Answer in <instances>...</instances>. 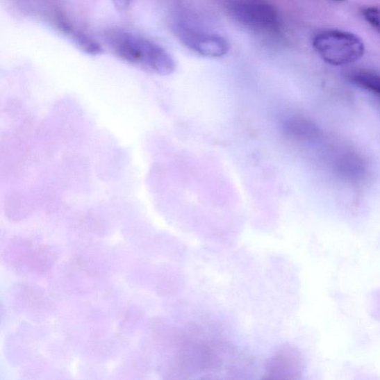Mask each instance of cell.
Returning a JSON list of instances; mask_svg holds the SVG:
<instances>
[{
	"mask_svg": "<svg viewBox=\"0 0 380 380\" xmlns=\"http://www.w3.org/2000/svg\"><path fill=\"white\" fill-rule=\"evenodd\" d=\"M336 1H342V0H336Z\"/></svg>",
	"mask_w": 380,
	"mask_h": 380,
	"instance_id": "9c48e42d",
	"label": "cell"
},
{
	"mask_svg": "<svg viewBox=\"0 0 380 380\" xmlns=\"http://www.w3.org/2000/svg\"><path fill=\"white\" fill-rule=\"evenodd\" d=\"M313 46L321 58L333 65L344 66L359 60L365 46L360 38L340 30H327L314 37Z\"/></svg>",
	"mask_w": 380,
	"mask_h": 380,
	"instance_id": "6da1fadb",
	"label": "cell"
},
{
	"mask_svg": "<svg viewBox=\"0 0 380 380\" xmlns=\"http://www.w3.org/2000/svg\"><path fill=\"white\" fill-rule=\"evenodd\" d=\"M176 31L184 45L203 56L222 58L230 50L229 42L223 37L184 26H179Z\"/></svg>",
	"mask_w": 380,
	"mask_h": 380,
	"instance_id": "3957f363",
	"label": "cell"
},
{
	"mask_svg": "<svg viewBox=\"0 0 380 380\" xmlns=\"http://www.w3.org/2000/svg\"><path fill=\"white\" fill-rule=\"evenodd\" d=\"M105 40L119 58L147 70L156 42L121 29L106 31Z\"/></svg>",
	"mask_w": 380,
	"mask_h": 380,
	"instance_id": "7a4b0ae2",
	"label": "cell"
},
{
	"mask_svg": "<svg viewBox=\"0 0 380 380\" xmlns=\"http://www.w3.org/2000/svg\"><path fill=\"white\" fill-rule=\"evenodd\" d=\"M233 14L243 24L259 30L278 29L279 20L275 9L258 1H247L236 5Z\"/></svg>",
	"mask_w": 380,
	"mask_h": 380,
	"instance_id": "277c9868",
	"label": "cell"
},
{
	"mask_svg": "<svg viewBox=\"0 0 380 380\" xmlns=\"http://www.w3.org/2000/svg\"><path fill=\"white\" fill-rule=\"evenodd\" d=\"M63 29L74 41L76 46L86 53L91 54V56H97V54H101L104 51L99 43L85 35L83 32L65 25Z\"/></svg>",
	"mask_w": 380,
	"mask_h": 380,
	"instance_id": "8992f818",
	"label": "cell"
},
{
	"mask_svg": "<svg viewBox=\"0 0 380 380\" xmlns=\"http://www.w3.org/2000/svg\"><path fill=\"white\" fill-rule=\"evenodd\" d=\"M349 80L356 85L380 97V75L372 72L356 70L350 73Z\"/></svg>",
	"mask_w": 380,
	"mask_h": 380,
	"instance_id": "5b68a950",
	"label": "cell"
},
{
	"mask_svg": "<svg viewBox=\"0 0 380 380\" xmlns=\"http://www.w3.org/2000/svg\"><path fill=\"white\" fill-rule=\"evenodd\" d=\"M130 0H114L116 7L121 10H125L129 6Z\"/></svg>",
	"mask_w": 380,
	"mask_h": 380,
	"instance_id": "ba28073f",
	"label": "cell"
},
{
	"mask_svg": "<svg viewBox=\"0 0 380 380\" xmlns=\"http://www.w3.org/2000/svg\"><path fill=\"white\" fill-rule=\"evenodd\" d=\"M363 15L380 35V10L374 7L366 8L363 10Z\"/></svg>",
	"mask_w": 380,
	"mask_h": 380,
	"instance_id": "52a82bcc",
	"label": "cell"
}]
</instances>
